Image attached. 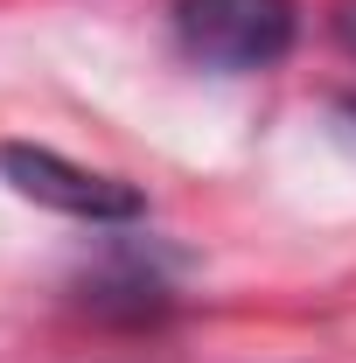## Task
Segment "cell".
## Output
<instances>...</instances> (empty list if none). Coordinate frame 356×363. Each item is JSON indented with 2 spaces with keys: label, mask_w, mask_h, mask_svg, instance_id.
Returning <instances> with one entry per match:
<instances>
[{
  "label": "cell",
  "mask_w": 356,
  "mask_h": 363,
  "mask_svg": "<svg viewBox=\"0 0 356 363\" xmlns=\"http://www.w3.org/2000/svg\"><path fill=\"white\" fill-rule=\"evenodd\" d=\"M294 0H175V43L203 70H272L294 49Z\"/></svg>",
  "instance_id": "obj_1"
},
{
  "label": "cell",
  "mask_w": 356,
  "mask_h": 363,
  "mask_svg": "<svg viewBox=\"0 0 356 363\" xmlns=\"http://www.w3.org/2000/svg\"><path fill=\"white\" fill-rule=\"evenodd\" d=\"M0 175L14 196L43 203L56 217H77V224H133L140 210V189L119 175H98V168H77L49 147H0Z\"/></svg>",
  "instance_id": "obj_2"
},
{
  "label": "cell",
  "mask_w": 356,
  "mask_h": 363,
  "mask_svg": "<svg viewBox=\"0 0 356 363\" xmlns=\"http://www.w3.org/2000/svg\"><path fill=\"white\" fill-rule=\"evenodd\" d=\"M335 43L356 56V0H335Z\"/></svg>",
  "instance_id": "obj_3"
},
{
  "label": "cell",
  "mask_w": 356,
  "mask_h": 363,
  "mask_svg": "<svg viewBox=\"0 0 356 363\" xmlns=\"http://www.w3.org/2000/svg\"><path fill=\"white\" fill-rule=\"evenodd\" d=\"M350 119H356V98H350Z\"/></svg>",
  "instance_id": "obj_4"
}]
</instances>
